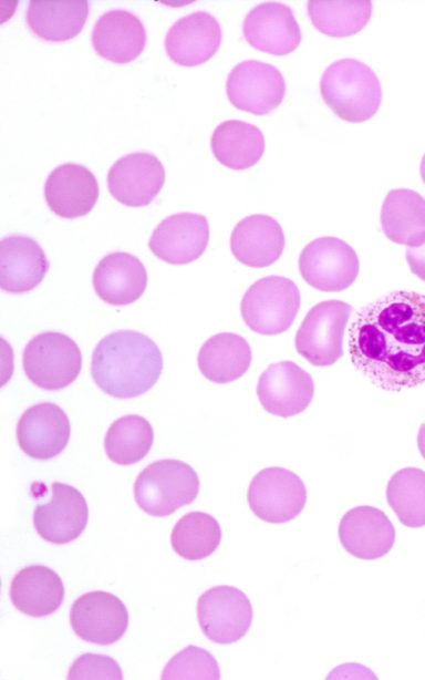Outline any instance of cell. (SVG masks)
Wrapping results in <instances>:
<instances>
[{
	"label": "cell",
	"mask_w": 425,
	"mask_h": 680,
	"mask_svg": "<svg viewBox=\"0 0 425 680\" xmlns=\"http://www.w3.org/2000/svg\"><path fill=\"white\" fill-rule=\"evenodd\" d=\"M147 271L134 255L115 251L104 256L93 272L96 295L106 303L121 307L133 303L144 293Z\"/></svg>",
	"instance_id": "cb8c5ba5"
},
{
	"label": "cell",
	"mask_w": 425,
	"mask_h": 680,
	"mask_svg": "<svg viewBox=\"0 0 425 680\" xmlns=\"http://www.w3.org/2000/svg\"><path fill=\"white\" fill-rule=\"evenodd\" d=\"M247 497L257 517L267 523L281 524L292 521L304 508L307 488L296 473L272 466L253 476Z\"/></svg>",
	"instance_id": "ba28073f"
},
{
	"label": "cell",
	"mask_w": 425,
	"mask_h": 680,
	"mask_svg": "<svg viewBox=\"0 0 425 680\" xmlns=\"http://www.w3.org/2000/svg\"><path fill=\"white\" fill-rule=\"evenodd\" d=\"M251 360V349L246 339L231 332L210 337L198 353V367L203 375L219 384L242 377L249 369Z\"/></svg>",
	"instance_id": "f1b7e54d"
},
{
	"label": "cell",
	"mask_w": 425,
	"mask_h": 680,
	"mask_svg": "<svg viewBox=\"0 0 425 680\" xmlns=\"http://www.w3.org/2000/svg\"><path fill=\"white\" fill-rule=\"evenodd\" d=\"M89 10L87 0H31L25 19L40 39L63 42L82 31Z\"/></svg>",
	"instance_id": "4316f807"
},
{
	"label": "cell",
	"mask_w": 425,
	"mask_h": 680,
	"mask_svg": "<svg viewBox=\"0 0 425 680\" xmlns=\"http://www.w3.org/2000/svg\"><path fill=\"white\" fill-rule=\"evenodd\" d=\"M162 679L218 680L220 679V670L217 660L210 652L190 645L168 661L163 670Z\"/></svg>",
	"instance_id": "e575fe53"
},
{
	"label": "cell",
	"mask_w": 425,
	"mask_h": 680,
	"mask_svg": "<svg viewBox=\"0 0 425 680\" xmlns=\"http://www.w3.org/2000/svg\"><path fill=\"white\" fill-rule=\"evenodd\" d=\"M100 194L95 175L85 166L64 163L56 166L44 184L49 208L62 218H77L89 214Z\"/></svg>",
	"instance_id": "ffe728a7"
},
{
	"label": "cell",
	"mask_w": 425,
	"mask_h": 680,
	"mask_svg": "<svg viewBox=\"0 0 425 680\" xmlns=\"http://www.w3.org/2000/svg\"><path fill=\"white\" fill-rule=\"evenodd\" d=\"M69 680H122V669L111 657L96 653H84L77 657L70 667Z\"/></svg>",
	"instance_id": "d590c367"
},
{
	"label": "cell",
	"mask_w": 425,
	"mask_h": 680,
	"mask_svg": "<svg viewBox=\"0 0 425 680\" xmlns=\"http://www.w3.org/2000/svg\"><path fill=\"white\" fill-rule=\"evenodd\" d=\"M64 585L53 569L31 565L19 570L11 580L10 599L22 614L41 618L56 611L64 599Z\"/></svg>",
	"instance_id": "484cf974"
},
{
	"label": "cell",
	"mask_w": 425,
	"mask_h": 680,
	"mask_svg": "<svg viewBox=\"0 0 425 680\" xmlns=\"http://www.w3.org/2000/svg\"><path fill=\"white\" fill-rule=\"evenodd\" d=\"M252 606L240 589L216 586L206 590L197 602V617L204 635L212 642L230 645L248 632Z\"/></svg>",
	"instance_id": "30bf717a"
},
{
	"label": "cell",
	"mask_w": 425,
	"mask_h": 680,
	"mask_svg": "<svg viewBox=\"0 0 425 680\" xmlns=\"http://www.w3.org/2000/svg\"><path fill=\"white\" fill-rule=\"evenodd\" d=\"M210 144L217 161L235 171L256 165L265 152L260 128L240 120L221 122L212 132Z\"/></svg>",
	"instance_id": "f546056e"
},
{
	"label": "cell",
	"mask_w": 425,
	"mask_h": 680,
	"mask_svg": "<svg viewBox=\"0 0 425 680\" xmlns=\"http://www.w3.org/2000/svg\"><path fill=\"white\" fill-rule=\"evenodd\" d=\"M92 45L99 56L113 63L125 64L143 52L146 30L134 13L123 9L110 10L95 22Z\"/></svg>",
	"instance_id": "603a6c76"
},
{
	"label": "cell",
	"mask_w": 425,
	"mask_h": 680,
	"mask_svg": "<svg viewBox=\"0 0 425 680\" xmlns=\"http://www.w3.org/2000/svg\"><path fill=\"white\" fill-rule=\"evenodd\" d=\"M50 267L42 247L31 237L9 235L0 241V286L11 293L38 287Z\"/></svg>",
	"instance_id": "7402d4cb"
},
{
	"label": "cell",
	"mask_w": 425,
	"mask_h": 680,
	"mask_svg": "<svg viewBox=\"0 0 425 680\" xmlns=\"http://www.w3.org/2000/svg\"><path fill=\"white\" fill-rule=\"evenodd\" d=\"M209 225L204 215L177 213L154 229L148 247L160 260L184 265L198 259L208 245Z\"/></svg>",
	"instance_id": "2e32d148"
},
{
	"label": "cell",
	"mask_w": 425,
	"mask_h": 680,
	"mask_svg": "<svg viewBox=\"0 0 425 680\" xmlns=\"http://www.w3.org/2000/svg\"><path fill=\"white\" fill-rule=\"evenodd\" d=\"M421 176H422L423 182L425 183V154L421 162Z\"/></svg>",
	"instance_id": "f35d334b"
},
{
	"label": "cell",
	"mask_w": 425,
	"mask_h": 680,
	"mask_svg": "<svg viewBox=\"0 0 425 680\" xmlns=\"http://www.w3.org/2000/svg\"><path fill=\"white\" fill-rule=\"evenodd\" d=\"M320 92L334 114L352 123L374 116L382 101L377 75L369 65L351 58L338 60L324 70Z\"/></svg>",
	"instance_id": "3957f363"
},
{
	"label": "cell",
	"mask_w": 425,
	"mask_h": 680,
	"mask_svg": "<svg viewBox=\"0 0 425 680\" xmlns=\"http://www.w3.org/2000/svg\"><path fill=\"white\" fill-rule=\"evenodd\" d=\"M49 503L33 511V525L44 540L61 545L75 540L85 529L89 508L82 493L75 487L53 482Z\"/></svg>",
	"instance_id": "9a60e30c"
},
{
	"label": "cell",
	"mask_w": 425,
	"mask_h": 680,
	"mask_svg": "<svg viewBox=\"0 0 425 680\" xmlns=\"http://www.w3.org/2000/svg\"><path fill=\"white\" fill-rule=\"evenodd\" d=\"M380 219L390 240L408 247L425 243V198L418 193L406 188L390 190Z\"/></svg>",
	"instance_id": "83f0119b"
},
{
	"label": "cell",
	"mask_w": 425,
	"mask_h": 680,
	"mask_svg": "<svg viewBox=\"0 0 425 680\" xmlns=\"http://www.w3.org/2000/svg\"><path fill=\"white\" fill-rule=\"evenodd\" d=\"M199 486V477L189 464L165 459L147 465L138 474L134 497L148 515L165 517L193 503Z\"/></svg>",
	"instance_id": "277c9868"
},
{
	"label": "cell",
	"mask_w": 425,
	"mask_h": 680,
	"mask_svg": "<svg viewBox=\"0 0 425 680\" xmlns=\"http://www.w3.org/2000/svg\"><path fill=\"white\" fill-rule=\"evenodd\" d=\"M242 33L252 48L277 56L294 51L302 39L292 9L281 2L253 7L242 22Z\"/></svg>",
	"instance_id": "e0dca14e"
},
{
	"label": "cell",
	"mask_w": 425,
	"mask_h": 680,
	"mask_svg": "<svg viewBox=\"0 0 425 680\" xmlns=\"http://www.w3.org/2000/svg\"><path fill=\"white\" fill-rule=\"evenodd\" d=\"M339 538L352 556L372 560L391 550L395 528L383 511L363 505L351 508L341 518Z\"/></svg>",
	"instance_id": "44dd1931"
},
{
	"label": "cell",
	"mask_w": 425,
	"mask_h": 680,
	"mask_svg": "<svg viewBox=\"0 0 425 680\" xmlns=\"http://www.w3.org/2000/svg\"><path fill=\"white\" fill-rule=\"evenodd\" d=\"M405 257L411 271L425 281V243L418 247H408Z\"/></svg>",
	"instance_id": "8d00e7d4"
},
{
	"label": "cell",
	"mask_w": 425,
	"mask_h": 680,
	"mask_svg": "<svg viewBox=\"0 0 425 680\" xmlns=\"http://www.w3.org/2000/svg\"><path fill=\"white\" fill-rule=\"evenodd\" d=\"M417 445H418L421 455L425 459V423H423L418 430Z\"/></svg>",
	"instance_id": "74e56055"
},
{
	"label": "cell",
	"mask_w": 425,
	"mask_h": 680,
	"mask_svg": "<svg viewBox=\"0 0 425 680\" xmlns=\"http://www.w3.org/2000/svg\"><path fill=\"white\" fill-rule=\"evenodd\" d=\"M221 540L218 521L204 512H190L174 526L170 542L174 550L188 560H199L210 556Z\"/></svg>",
	"instance_id": "d6a6232c"
},
{
	"label": "cell",
	"mask_w": 425,
	"mask_h": 680,
	"mask_svg": "<svg viewBox=\"0 0 425 680\" xmlns=\"http://www.w3.org/2000/svg\"><path fill=\"white\" fill-rule=\"evenodd\" d=\"M154 442L151 423L137 414L124 415L108 427L104 447L107 457L118 465H132L144 459Z\"/></svg>",
	"instance_id": "1f68e13d"
},
{
	"label": "cell",
	"mask_w": 425,
	"mask_h": 680,
	"mask_svg": "<svg viewBox=\"0 0 425 680\" xmlns=\"http://www.w3.org/2000/svg\"><path fill=\"white\" fill-rule=\"evenodd\" d=\"M359 258L354 249L336 237H320L309 243L300 254L302 278L321 291H342L359 274Z\"/></svg>",
	"instance_id": "9c48e42d"
},
{
	"label": "cell",
	"mask_w": 425,
	"mask_h": 680,
	"mask_svg": "<svg viewBox=\"0 0 425 680\" xmlns=\"http://www.w3.org/2000/svg\"><path fill=\"white\" fill-rule=\"evenodd\" d=\"M222 39L217 19L196 11L177 20L167 31L165 50L169 59L183 66H196L210 60Z\"/></svg>",
	"instance_id": "d6986e66"
},
{
	"label": "cell",
	"mask_w": 425,
	"mask_h": 680,
	"mask_svg": "<svg viewBox=\"0 0 425 680\" xmlns=\"http://www.w3.org/2000/svg\"><path fill=\"white\" fill-rule=\"evenodd\" d=\"M70 420L61 406L41 402L22 413L17 424V440L21 450L35 460L59 455L68 445Z\"/></svg>",
	"instance_id": "ac0fdd59"
},
{
	"label": "cell",
	"mask_w": 425,
	"mask_h": 680,
	"mask_svg": "<svg viewBox=\"0 0 425 680\" xmlns=\"http://www.w3.org/2000/svg\"><path fill=\"white\" fill-rule=\"evenodd\" d=\"M312 377L292 361L270 364L260 375L257 395L263 409L290 418L304 411L312 401Z\"/></svg>",
	"instance_id": "4fadbf2b"
},
{
	"label": "cell",
	"mask_w": 425,
	"mask_h": 680,
	"mask_svg": "<svg viewBox=\"0 0 425 680\" xmlns=\"http://www.w3.org/2000/svg\"><path fill=\"white\" fill-rule=\"evenodd\" d=\"M351 361L375 387L425 382V295L396 290L360 308L349 328Z\"/></svg>",
	"instance_id": "6da1fadb"
},
{
	"label": "cell",
	"mask_w": 425,
	"mask_h": 680,
	"mask_svg": "<svg viewBox=\"0 0 425 680\" xmlns=\"http://www.w3.org/2000/svg\"><path fill=\"white\" fill-rule=\"evenodd\" d=\"M164 183L163 164L154 154L147 152H135L120 157L107 174L111 195L129 207L151 204Z\"/></svg>",
	"instance_id": "5bb4252c"
},
{
	"label": "cell",
	"mask_w": 425,
	"mask_h": 680,
	"mask_svg": "<svg viewBox=\"0 0 425 680\" xmlns=\"http://www.w3.org/2000/svg\"><path fill=\"white\" fill-rule=\"evenodd\" d=\"M230 248L241 264L263 268L280 258L284 234L280 224L268 215L247 216L235 226Z\"/></svg>",
	"instance_id": "d4e9b609"
},
{
	"label": "cell",
	"mask_w": 425,
	"mask_h": 680,
	"mask_svg": "<svg viewBox=\"0 0 425 680\" xmlns=\"http://www.w3.org/2000/svg\"><path fill=\"white\" fill-rule=\"evenodd\" d=\"M73 631L82 640L108 646L118 641L128 627V611L115 595L94 590L75 599L70 611Z\"/></svg>",
	"instance_id": "7c38bea8"
},
{
	"label": "cell",
	"mask_w": 425,
	"mask_h": 680,
	"mask_svg": "<svg viewBox=\"0 0 425 680\" xmlns=\"http://www.w3.org/2000/svg\"><path fill=\"white\" fill-rule=\"evenodd\" d=\"M308 14L314 28L332 38H345L361 31L370 21V0H310Z\"/></svg>",
	"instance_id": "4dcf8cb0"
},
{
	"label": "cell",
	"mask_w": 425,
	"mask_h": 680,
	"mask_svg": "<svg viewBox=\"0 0 425 680\" xmlns=\"http://www.w3.org/2000/svg\"><path fill=\"white\" fill-rule=\"evenodd\" d=\"M23 370L37 387L54 391L73 383L82 369L77 343L69 336L44 331L33 337L22 354Z\"/></svg>",
	"instance_id": "5b68a950"
},
{
	"label": "cell",
	"mask_w": 425,
	"mask_h": 680,
	"mask_svg": "<svg viewBox=\"0 0 425 680\" xmlns=\"http://www.w3.org/2000/svg\"><path fill=\"white\" fill-rule=\"evenodd\" d=\"M352 307L325 300L307 313L296 334V349L317 367H329L343 356V336Z\"/></svg>",
	"instance_id": "52a82bcc"
},
{
	"label": "cell",
	"mask_w": 425,
	"mask_h": 680,
	"mask_svg": "<svg viewBox=\"0 0 425 680\" xmlns=\"http://www.w3.org/2000/svg\"><path fill=\"white\" fill-rule=\"evenodd\" d=\"M388 505L400 522L412 528L425 526V472L404 467L392 475L386 487Z\"/></svg>",
	"instance_id": "836d02e7"
},
{
	"label": "cell",
	"mask_w": 425,
	"mask_h": 680,
	"mask_svg": "<svg viewBox=\"0 0 425 680\" xmlns=\"http://www.w3.org/2000/svg\"><path fill=\"white\" fill-rule=\"evenodd\" d=\"M163 357L146 334L117 330L106 334L92 353L91 373L95 384L117 399L146 393L158 380Z\"/></svg>",
	"instance_id": "7a4b0ae2"
},
{
	"label": "cell",
	"mask_w": 425,
	"mask_h": 680,
	"mask_svg": "<svg viewBox=\"0 0 425 680\" xmlns=\"http://www.w3.org/2000/svg\"><path fill=\"white\" fill-rule=\"evenodd\" d=\"M299 307L300 292L297 285L286 277L268 276L248 288L240 311L252 331L270 336L288 330Z\"/></svg>",
	"instance_id": "8992f818"
},
{
	"label": "cell",
	"mask_w": 425,
	"mask_h": 680,
	"mask_svg": "<svg viewBox=\"0 0 425 680\" xmlns=\"http://www.w3.org/2000/svg\"><path fill=\"white\" fill-rule=\"evenodd\" d=\"M230 103L245 112L266 115L283 101L286 82L273 65L257 60H246L230 71L226 82Z\"/></svg>",
	"instance_id": "8fae6325"
}]
</instances>
